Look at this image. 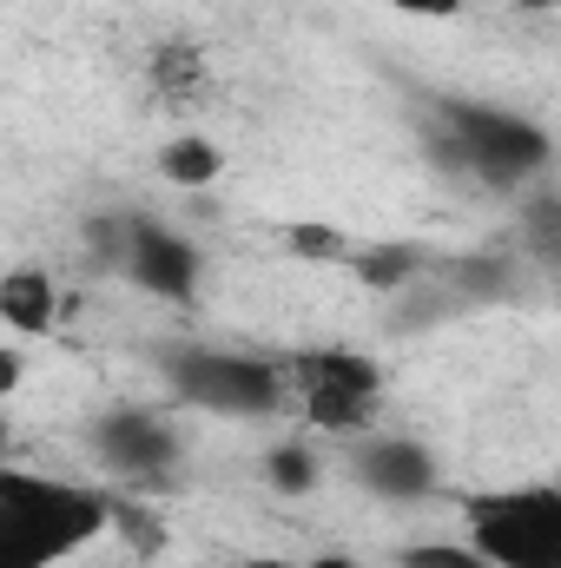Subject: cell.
<instances>
[{
    "mask_svg": "<svg viewBox=\"0 0 561 568\" xmlns=\"http://www.w3.org/2000/svg\"><path fill=\"white\" fill-rule=\"evenodd\" d=\"M317 476H324L317 443H272V449H265V483H272L278 496H310Z\"/></svg>",
    "mask_w": 561,
    "mask_h": 568,
    "instance_id": "obj_14",
    "label": "cell"
},
{
    "mask_svg": "<svg viewBox=\"0 0 561 568\" xmlns=\"http://www.w3.org/2000/svg\"><path fill=\"white\" fill-rule=\"evenodd\" d=\"M350 476L384 503H422L442 469H436L429 443H417V436H370L350 449Z\"/></svg>",
    "mask_w": 561,
    "mask_h": 568,
    "instance_id": "obj_8",
    "label": "cell"
},
{
    "mask_svg": "<svg viewBox=\"0 0 561 568\" xmlns=\"http://www.w3.org/2000/svg\"><path fill=\"white\" fill-rule=\"evenodd\" d=\"M86 443H93L100 469H113V476L133 483V489H159V483L178 469V456H185L178 429L165 424L159 410H145V404H113V410H100V417L86 424Z\"/></svg>",
    "mask_w": 561,
    "mask_h": 568,
    "instance_id": "obj_6",
    "label": "cell"
},
{
    "mask_svg": "<svg viewBox=\"0 0 561 568\" xmlns=\"http://www.w3.org/2000/svg\"><path fill=\"white\" fill-rule=\"evenodd\" d=\"M522 225H529V252H536L542 265H555L561 258V199L549 192V185L529 199V219H522Z\"/></svg>",
    "mask_w": 561,
    "mask_h": 568,
    "instance_id": "obj_16",
    "label": "cell"
},
{
    "mask_svg": "<svg viewBox=\"0 0 561 568\" xmlns=\"http://www.w3.org/2000/svg\"><path fill=\"white\" fill-rule=\"evenodd\" d=\"M20 371H27V364H20V351H7V344H0V397L20 384Z\"/></svg>",
    "mask_w": 561,
    "mask_h": 568,
    "instance_id": "obj_19",
    "label": "cell"
},
{
    "mask_svg": "<svg viewBox=\"0 0 561 568\" xmlns=\"http://www.w3.org/2000/svg\"><path fill=\"white\" fill-rule=\"evenodd\" d=\"M205 53L192 47V40H165V47H152V60H145V87H152V100H165V106H192L198 93H205Z\"/></svg>",
    "mask_w": 561,
    "mask_h": 568,
    "instance_id": "obj_12",
    "label": "cell"
},
{
    "mask_svg": "<svg viewBox=\"0 0 561 568\" xmlns=\"http://www.w3.org/2000/svg\"><path fill=\"white\" fill-rule=\"evenodd\" d=\"M245 568H304V562H284V556H245Z\"/></svg>",
    "mask_w": 561,
    "mask_h": 568,
    "instance_id": "obj_21",
    "label": "cell"
},
{
    "mask_svg": "<svg viewBox=\"0 0 561 568\" xmlns=\"http://www.w3.org/2000/svg\"><path fill=\"white\" fill-rule=\"evenodd\" d=\"M397 568H489L469 542H410L404 556H397Z\"/></svg>",
    "mask_w": 561,
    "mask_h": 568,
    "instance_id": "obj_17",
    "label": "cell"
},
{
    "mask_svg": "<svg viewBox=\"0 0 561 568\" xmlns=\"http://www.w3.org/2000/svg\"><path fill=\"white\" fill-rule=\"evenodd\" d=\"M113 529V496L0 456V568H60Z\"/></svg>",
    "mask_w": 561,
    "mask_h": 568,
    "instance_id": "obj_1",
    "label": "cell"
},
{
    "mask_svg": "<svg viewBox=\"0 0 561 568\" xmlns=\"http://www.w3.org/2000/svg\"><path fill=\"white\" fill-rule=\"evenodd\" d=\"M436 258L422 252V245H404V239H377V245H350L344 252V272L364 284V291H377V297H397L404 284H417Z\"/></svg>",
    "mask_w": 561,
    "mask_h": 568,
    "instance_id": "obj_10",
    "label": "cell"
},
{
    "mask_svg": "<svg viewBox=\"0 0 561 568\" xmlns=\"http://www.w3.org/2000/svg\"><path fill=\"white\" fill-rule=\"evenodd\" d=\"M165 371V390L205 417H238V424H258V417H278L284 410V384H278V357H258V351H218V344H178L159 357Z\"/></svg>",
    "mask_w": 561,
    "mask_h": 568,
    "instance_id": "obj_5",
    "label": "cell"
},
{
    "mask_svg": "<svg viewBox=\"0 0 561 568\" xmlns=\"http://www.w3.org/2000/svg\"><path fill=\"white\" fill-rule=\"evenodd\" d=\"M422 140H429L442 172H462L489 192H509V185L542 179L555 165V140L529 113L489 106V100H436Z\"/></svg>",
    "mask_w": 561,
    "mask_h": 568,
    "instance_id": "obj_2",
    "label": "cell"
},
{
    "mask_svg": "<svg viewBox=\"0 0 561 568\" xmlns=\"http://www.w3.org/2000/svg\"><path fill=\"white\" fill-rule=\"evenodd\" d=\"M0 449H7V424H0Z\"/></svg>",
    "mask_w": 561,
    "mask_h": 568,
    "instance_id": "obj_23",
    "label": "cell"
},
{
    "mask_svg": "<svg viewBox=\"0 0 561 568\" xmlns=\"http://www.w3.org/2000/svg\"><path fill=\"white\" fill-rule=\"evenodd\" d=\"M0 324L13 337H47L60 324V284H53V272H40V265L0 272Z\"/></svg>",
    "mask_w": 561,
    "mask_h": 568,
    "instance_id": "obj_9",
    "label": "cell"
},
{
    "mask_svg": "<svg viewBox=\"0 0 561 568\" xmlns=\"http://www.w3.org/2000/svg\"><path fill=\"white\" fill-rule=\"evenodd\" d=\"M462 542L489 568H561V489H476L462 496Z\"/></svg>",
    "mask_w": 561,
    "mask_h": 568,
    "instance_id": "obj_4",
    "label": "cell"
},
{
    "mask_svg": "<svg viewBox=\"0 0 561 568\" xmlns=\"http://www.w3.org/2000/svg\"><path fill=\"white\" fill-rule=\"evenodd\" d=\"M350 245H357V239L337 232V225H324V219H297V225H284V252H290V258H310V265H344Z\"/></svg>",
    "mask_w": 561,
    "mask_h": 568,
    "instance_id": "obj_15",
    "label": "cell"
},
{
    "mask_svg": "<svg viewBox=\"0 0 561 568\" xmlns=\"http://www.w3.org/2000/svg\"><path fill=\"white\" fill-rule=\"evenodd\" d=\"M509 7H529V13H555L561 0H509Z\"/></svg>",
    "mask_w": 561,
    "mask_h": 568,
    "instance_id": "obj_22",
    "label": "cell"
},
{
    "mask_svg": "<svg viewBox=\"0 0 561 568\" xmlns=\"http://www.w3.org/2000/svg\"><path fill=\"white\" fill-rule=\"evenodd\" d=\"M429 278L442 284V297H449L456 311H469V304H496V297H509V284H516V258H502V252H469V258H449L442 272L429 265Z\"/></svg>",
    "mask_w": 561,
    "mask_h": 568,
    "instance_id": "obj_11",
    "label": "cell"
},
{
    "mask_svg": "<svg viewBox=\"0 0 561 568\" xmlns=\"http://www.w3.org/2000/svg\"><path fill=\"white\" fill-rule=\"evenodd\" d=\"M159 179H172L178 192H205L225 179V145L205 140V133H178V140L159 145Z\"/></svg>",
    "mask_w": 561,
    "mask_h": 568,
    "instance_id": "obj_13",
    "label": "cell"
},
{
    "mask_svg": "<svg viewBox=\"0 0 561 568\" xmlns=\"http://www.w3.org/2000/svg\"><path fill=\"white\" fill-rule=\"evenodd\" d=\"M304 568H364L357 556H344V549H324V556H310Z\"/></svg>",
    "mask_w": 561,
    "mask_h": 568,
    "instance_id": "obj_20",
    "label": "cell"
},
{
    "mask_svg": "<svg viewBox=\"0 0 561 568\" xmlns=\"http://www.w3.org/2000/svg\"><path fill=\"white\" fill-rule=\"evenodd\" d=\"M284 410H297L324 436H364L384 410V364L350 344H310L278 357Z\"/></svg>",
    "mask_w": 561,
    "mask_h": 568,
    "instance_id": "obj_3",
    "label": "cell"
},
{
    "mask_svg": "<svg viewBox=\"0 0 561 568\" xmlns=\"http://www.w3.org/2000/svg\"><path fill=\"white\" fill-rule=\"evenodd\" d=\"M113 272H126V278L140 284L145 297H159V304H192V291L205 278V252H198L192 239H178L172 225L133 212L126 232H120V265H113Z\"/></svg>",
    "mask_w": 561,
    "mask_h": 568,
    "instance_id": "obj_7",
    "label": "cell"
},
{
    "mask_svg": "<svg viewBox=\"0 0 561 568\" xmlns=\"http://www.w3.org/2000/svg\"><path fill=\"white\" fill-rule=\"evenodd\" d=\"M390 7H404V13H422V20H449V13H462L469 0H390Z\"/></svg>",
    "mask_w": 561,
    "mask_h": 568,
    "instance_id": "obj_18",
    "label": "cell"
}]
</instances>
